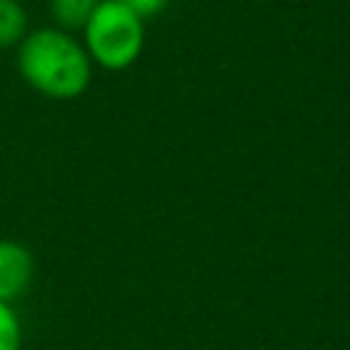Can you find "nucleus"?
Wrapping results in <instances>:
<instances>
[{
    "instance_id": "1",
    "label": "nucleus",
    "mask_w": 350,
    "mask_h": 350,
    "mask_svg": "<svg viewBox=\"0 0 350 350\" xmlns=\"http://www.w3.org/2000/svg\"><path fill=\"white\" fill-rule=\"evenodd\" d=\"M22 79L46 98H77L90 85V57L85 46L60 27L27 33L16 49Z\"/></svg>"
},
{
    "instance_id": "2",
    "label": "nucleus",
    "mask_w": 350,
    "mask_h": 350,
    "mask_svg": "<svg viewBox=\"0 0 350 350\" xmlns=\"http://www.w3.org/2000/svg\"><path fill=\"white\" fill-rule=\"evenodd\" d=\"M82 30L88 57L107 71H123L142 55L145 22L120 0H101Z\"/></svg>"
},
{
    "instance_id": "3",
    "label": "nucleus",
    "mask_w": 350,
    "mask_h": 350,
    "mask_svg": "<svg viewBox=\"0 0 350 350\" xmlns=\"http://www.w3.org/2000/svg\"><path fill=\"white\" fill-rule=\"evenodd\" d=\"M36 271L33 252L22 246L19 241L0 238V301H14L19 298Z\"/></svg>"
},
{
    "instance_id": "4",
    "label": "nucleus",
    "mask_w": 350,
    "mask_h": 350,
    "mask_svg": "<svg viewBox=\"0 0 350 350\" xmlns=\"http://www.w3.org/2000/svg\"><path fill=\"white\" fill-rule=\"evenodd\" d=\"M101 0H49V14L60 30H82Z\"/></svg>"
},
{
    "instance_id": "5",
    "label": "nucleus",
    "mask_w": 350,
    "mask_h": 350,
    "mask_svg": "<svg viewBox=\"0 0 350 350\" xmlns=\"http://www.w3.org/2000/svg\"><path fill=\"white\" fill-rule=\"evenodd\" d=\"M27 36V11L19 0H0V49L19 46Z\"/></svg>"
},
{
    "instance_id": "6",
    "label": "nucleus",
    "mask_w": 350,
    "mask_h": 350,
    "mask_svg": "<svg viewBox=\"0 0 350 350\" xmlns=\"http://www.w3.org/2000/svg\"><path fill=\"white\" fill-rule=\"evenodd\" d=\"M22 347V328L16 312L0 301V350H19Z\"/></svg>"
},
{
    "instance_id": "7",
    "label": "nucleus",
    "mask_w": 350,
    "mask_h": 350,
    "mask_svg": "<svg viewBox=\"0 0 350 350\" xmlns=\"http://www.w3.org/2000/svg\"><path fill=\"white\" fill-rule=\"evenodd\" d=\"M120 3H123V5H129V8H131L142 22H145V19H150V16H156V14L167 5V0H120Z\"/></svg>"
}]
</instances>
